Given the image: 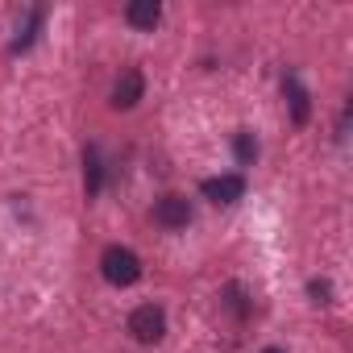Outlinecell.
Returning a JSON list of instances; mask_svg holds the SVG:
<instances>
[{
  "mask_svg": "<svg viewBox=\"0 0 353 353\" xmlns=\"http://www.w3.org/2000/svg\"><path fill=\"white\" fill-rule=\"evenodd\" d=\"M100 270H104V279H108L112 287H133V283L141 279V262H137V254L125 250V245H108L104 258H100Z\"/></svg>",
  "mask_w": 353,
  "mask_h": 353,
  "instance_id": "6da1fadb",
  "label": "cell"
},
{
  "mask_svg": "<svg viewBox=\"0 0 353 353\" xmlns=\"http://www.w3.org/2000/svg\"><path fill=\"white\" fill-rule=\"evenodd\" d=\"M129 332H133L141 345L162 341V336H166V316H162V307H154V303L133 307V316H129Z\"/></svg>",
  "mask_w": 353,
  "mask_h": 353,
  "instance_id": "7a4b0ae2",
  "label": "cell"
},
{
  "mask_svg": "<svg viewBox=\"0 0 353 353\" xmlns=\"http://www.w3.org/2000/svg\"><path fill=\"white\" fill-rule=\"evenodd\" d=\"M154 221H158L162 229H188L192 204H188L183 196H162V200L154 204Z\"/></svg>",
  "mask_w": 353,
  "mask_h": 353,
  "instance_id": "3957f363",
  "label": "cell"
},
{
  "mask_svg": "<svg viewBox=\"0 0 353 353\" xmlns=\"http://www.w3.org/2000/svg\"><path fill=\"white\" fill-rule=\"evenodd\" d=\"M204 196L212 204H237L245 196V179L241 174H216V179H204Z\"/></svg>",
  "mask_w": 353,
  "mask_h": 353,
  "instance_id": "277c9868",
  "label": "cell"
},
{
  "mask_svg": "<svg viewBox=\"0 0 353 353\" xmlns=\"http://www.w3.org/2000/svg\"><path fill=\"white\" fill-rule=\"evenodd\" d=\"M141 92H145L141 71H137V67H125L121 79H117V88H112V108H133V104L141 100Z\"/></svg>",
  "mask_w": 353,
  "mask_h": 353,
  "instance_id": "5b68a950",
  "label": "cell"
},
{
  "mask_svg": "<svg viewBox=\"0 0 353 353\" xmlns=\"http://www.w3.org/2000/svg\"><path fill=\"white\" fill-rule=\"evenodd\" d=\"M125 17H129V26H137V30H154L158 17H162V5H158V0H133V5L125 9Z\"/></svg>",
  "mask_w": 353,
  "mask_h": 353,
  "instance_id": "8992f818",
  "label": "cell"
},
{
  "mask_svg": "<svg viewBox=\"0 0 353 353\" xmlns=\"http://www.w3.org/2000/svg\"><path fill=\"white\" fill-rule=\"evenodd\" d=\"M283 92H287V100H291L295 125H303V121H307V92H303V83H299L295 75H287V79H283Z\"/></svg>",
  "mask_w": 353,
  "mask_h": 353,
  "instance_id": "52a82bcc",
  "label": "cell"
},
{
  "mask_svg": "<svg viewBox=\"0 0 353 353\" xmlns=\"http://www.w3.org/2000/svg\"><path fill=\"white\" fill-rule=\"evenodd\" d=\"M83 183H88V196L100 192V154H96V145H88V154H83Z\"/></svg>",
  "mask_w": 353,
  "mask_h": 353,
  "instance_id": "ba28073f",
  "label": "cell"
},
{
  "mask_svg": "<svg viewBox=\"0 0 353 353\" xmlns=\"http://www.w3.org/2000/svg\"><path fill=\"white\" fill-rule=\"evenodd\" d=\"M38 26H42V9H34V13H30V21H26V30L17 34V42H13V50H17V54H21V50H26L30 42H34V34H38Z\"/></svg>",
  "mask_w": 353,
  "mask_h": 353,
  "instance_id": "9c48e42d",
  "label": "cell"
},
{
  "mask_svg": "<svg viewBox=\"0 0 353 353\" xmlns=\"http://www.w3.org/2000/svg\"><path fill=\"white\" fill-rule=\"evenodd\" d=\"M237 158H241L245 166L258 158V141H254V133H237Z\"/></svg>",
  "mask_w": 353,
  "mask_h": 353,
  "instance_id": "30bf717a",
  "label": "cell"
},
{
  "mask_svg": "<svg viewBox=\"0 0 353 353\" xmlns=\"http://www.w3.org/2000/svg\"><path fill=\"white\" fill-rule=\"evenodd\" d=\"M307 291H312V299H316V303H328V295H332V287H328L324 279H312V287H307Z\"/></svg>",
  "mask_w": 353,
  "mask_h": 353,
  "instance_id": "8fae6325",
  "label": "cell"
},
{
  "mask_svg": "<svg viewBox=\"0 0 353 353\" xmlns=\"http://www.w3.org/2000/svg\"><path fill=\"white\" fill-rule=\"evenodd\" d=\"M262 353H283V349H262Z\"/></svg>",
  "mask_w": 353,
  "mask_h": 353,
  "instance_id": "7c38bea8",
  "label": "cell"
}]
</instances>
